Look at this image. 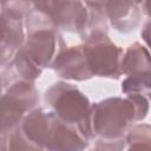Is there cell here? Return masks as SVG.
I'll use <instances>...</instances> for the list:
<instances>
[{"instance_id":"cell-6","label":"cell","mask_w":151,"mask_h":151,"mask_svg":"<svg viewBox=\"0 0 151 151\" xmlns=\"http://www.w3.org/2000/svg\"><path fill=\"white\" fill-rule=\"evenodd\" d=\"M38 103L34 83L15 80L0 96V133H9L20 126L26 112Z\"/></svg>"},{"instance_id":"cell-13","label":"cell","mask_w":151,"mask_h":151,"mask_svg":"<svg viewBox=\"0 0 151 151\" xmlns=\"http://www.w3.org/2000/svg\"><path fill=\"white\" fill-rule=\"evenodd\" d=\"M151 88V74L150 76H138V77H126L122 84V91L126 96L139 94L149 97Z\"/></svg>"},{"instance_id":"cell-7","label":"cell","mask_w":151,"mask_h":151,"mask_svg":"<svg viewBox=\"0 0 151 151\" xmlns=\"http://www.w3.org/2000/svg\"><path fill=\"white\" fill-rule=\"evenodd\" d=\"M0 13V66L11 63L25 41L22 19L32 7L27 1H1Z\"/></svg>"},{"instance_id":"cell-2","label":"cell","mask_w":151,"mask_h":151,"mask_svg":"<svg viewBox=\"0 0 151 151\" xmlns=\"http://www.w3.org/2000/svg\"><path fill=\"white\" fill-rule=\"evenodd\" d=\"M20 130L42 151H84L88 140L74 126L59 120L51 111L34 109L24 117Z\"/></svg>"},{"instance_id":"cell-9","label":"cell","mask_w":151,"mask_h":151,"mask_svg":"<svg viewBox=\"0 0 151 151\" xmlns=\"http://www.w3.org/2000/svg\"><path fill=\"white\" fill-rule=\"evenodd\" d=\"M51 67L54 72L65 79L83 81L91 79V73L81 45L61 46L52 60Z\"/></svg>"},{"instance_id":"cell-11","label":"cell","mask_w":151,"mask_h":151,"mask_svg":"<svg viewBox=\"0 0 151 151\" xmlns=\"http://www.w3.org/2000/svg\"><path fill=\"white\" fill-rule=\"evenodd\" d=\"M150 54L149 51L139 42L127 47L120 60V73L126 77L150 76Z\"/></svg>"},{"instance_id":"cell-15","label":"cell","mask_w":151,"mask_h":151,"mask_svg":"<svg viewBox=\"0 0 151 151\" xmlns=\"http://www.w3.org/2000/svg\"><path fill=\"white\" fill-rule=\"evenodd\" d=\"M124 146H125L124 139L116 140V142L98 140L90 151H124Z\"/></svg>"},{"instance_id":"cell-5","label":"cell","mask_w":151,"mask_h":151,"mask_svg":"<svg viewBox=\"0 0 151 151\" xmlns=\"http://www.w3.org/2000/svg\"><path fill=\"white\" fill-rule=\"evenodd\" d=\"M83 52L93 76L118 79L123 50L109 38L106 32H93L83 38Z\"/></svg>"},{"instance_id":"cell-1","label":"cell","mask_w":151,"mask_h":151,"mask_svg":"<svg viewBox=\"0 0 151 151\" xmlns=\"http://www.w3.org/2000/svg\"><path fill=\"white\" fill-rule=\"evenodd\" d=\"M147 112V97L139 94L126 98L112 97L92 104L90 117L92 137H98L104 142L124 139L132 124L143 120Z\"/></svg>"},{"instance_id":"cell-14","label":"cell","mask_w":151,"mask_h":151,"mask_svg":"<svg viewBox=\"0 0 151 151\" xmlns=\"http://www.w3.org/2000/svg\"><path fill=\"white\" fill-rule=\"evenodd\" d=\"M6 151H42L34 143L28 140L21 132L20 126L8 134Z\"/></svg>"},{"instance_id":"cell-16","label":"cell","mask_w":151,"mask_h":151,"mask_svg":"<svg viewBox=\"0 0 151 151\" xmlns=\"http://www.w3.org/2000/svg\"><path fill=\"white\" fill-rule=\"evenodd\" d=\"M9 133H0V151H6V149H7V139H8V134Z\"/></svg>"},{"instance_id":"cell-4","label":"cell","mask_w":151,"mask_h":151,"mask_svg":"<svg viewBox=\"0 0 151 151\" xmlns=\"http://www.w3.org/2000/svg\"><path fill=\"white\" fill-rule=\"evenodd\" d=\"M45 101L59 120L77 127L87 140L93 138L90 129L92 104L79 88L58 81L45 92Z\"/></svg>"},{"instance_id":"cell-18","label":"cell","mask_w":151,"mask_h":151,"mask_svg":"<svg viewBox=\"0 0 151 151\" xmlns=\"http://www.w3.org/2000/svg\"><path fill=\"white\" fill-rule=\"evenodd\" d=\"M1 11H2V4L0 2V13H1Z\"/></svg>"},{"instance_id":"cell-17","label":"cell","mask_w":151,"mask_h":151,"mask_svg":"<svg viewBox=\"0 0 151 151\" xmlns=\"http://www.w3.org/2000/svg\"><path fill=\"white\" fill-rule=\"evenodd\" d=\"M2 85H4V83H2V77L0 76V96L2 94L1 92H2Z\"/></svg>"},{"instance_id":"cell-3","label":"cell","mask_w":151,"mask_h":151,"mask_svg":"<svg viewBox=\"0 0 151 151\" xmlns=\"http://www.w3.org/2000/svg\"><path fill=\"white\" fill-rule=\"evenodd\" d=\"M25 18L27 37L22 46L18 50V53L44 70L51 66L57 50L59 51L65 44L51 19L41 11L33 7V5Z\"/></svg>"},{"instance_id":"cell-8","label":"cell","mask_w":151,"mask_h":151,"mask_svg":"<svg viewBox=\"0 0 151 151\" xmlns=\"http://www.w3.org/2000/svg\"><path fill=\"white\" fill-rule=\"evenodd\" d=\"M33 7L45 13L59 29L85 32L88 22V11L81 1H34Z\"/></svg>"},{"instance_id":"cell-10","label":"cell","mask_w":151,"mask_h":151,"mask_svg":"<svg viewBox=\"0 0 151 151\" xmlns=\"http://www.w3.org/2000/svg\"><path fill=\"white\" fill-rule=\"evenodd\" d=\"M106 19L119 32H131L139 24V2L133 1H103Z\"/></svg>"},{"instance_id":"cell-12","label":"cell","mask_w":151,"mask_h":151,"mask_svg":"<svg viewBox=\"0 0 151 151\" xmlns=\"http://www.w3.org/2000/svg\"><path fill=\"white\" fill-rule=\"evenodd\" d=\"M124 151H151L150 125H132L124 137Z\"/></svg>"}]
</instances>
